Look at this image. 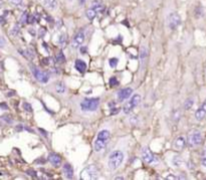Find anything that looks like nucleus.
Here are the masks:
<instances>
[{
	"label": "nucleus",
	"mask_w": 206,
	"mask_h": 180,
	"mask_svg": "<svg viewBox=\"0 0 206 180\" xmlns=\"http://www.w3.org/2000/svg\"><path fill=\"white\" fill-rule=\"evenodd\" d=\"M34 29H32V28H31V29H29V30H28V32L29 33H31V34H32V35H35V32H34Z\"/></svg>",
	"instance_id": "79ce46f5"
},
{
	"label": "nucleus",
	"mask_w": 206,
	"mask_h": 180,
	"mask_svg": "<svg viewBox=\"0 0 206 180\" xmlns=\"http://www.w3.org/2000/svg\"><path fill=\"white\" fill-rule=\"evenodd\" d=\"M85 32L83 30L78 31L77 34L75 35V37L72 38V48H78L80 45L84 43L85 41Z\"/></svg>",
	"instance_id": "9d476101"
},
{
	"label": "nucleus",
	"mask_w": 206,
	"mask_h": 180,
	"mask_svg": "<svg viewBox=\"0 0 206 180\" xmlns=\"http://www.w3.org/2000/svg\"><path fill=\"white\" fill-rule=\"evenodd\" d=\"M48 162L52 166L60 167L61 164V157L58 154H56V153H50V156H48Z\"/></svg>",
	"instance_id": "f8f14e48"
},
{
	"label": "nucleus",
	"mask_w": 206,
	"mask_h": 180,
	"mask_svg": "<svg viewBox=\"0 0 206 180\" xmlns=\"http://www.w3.org/2000/svg\"><path fill=\"white\" fill-rule=\"evenodd\" d=\"M6 44V40L4 39V37L0 36V47H4Z\"/></svg>",
	"instance_id": "f704fd0d"
},
{
	"label": "nucleus",
	"mask_w": 206,
	"mask_h": 180,
	"mask_svg": "<svg viewBox=\"0 0 206 180\" xmlns=\"http://www.w3.org/2000/svg\"><path fill=\"white\" fill-rule=\"evenodd\" d=\"M132 93H133V90L131 87H125V89H122L121 91H119L118 93V100L120 102H123L125 100L129 99L131 97Z\"/></svg>",
	"instance_id": "9b49d317"
},
{
	"label": "nucleus",
	"mask_w": 206,
	"mask_h": 180,
	"mask_svg": "<svg viewBox=\"0 0 206 180\" xmlns=\"http://www.w3.org/2000/svg\"><path fill=\"white\" fill-rule=\"evenodd\" d=\"M140 102H141V96H140V95H134V96L130 99V101L128 102V103L125 105L124 108H123L124 114L128 115V114L131 113V112L140 104Z\"/></svg>",
	"instance_id": "39448f33"
},
{
	"label": "nucleus",
	"mask_w": 206,
	"mask_h": 180,
	"mask_svg": "<svg viewBox=\"0 0 206 180\" xmlns=\"http://www.w3.org/2000/svg\"><path fill=\"white\" fill-rule=\"evenodd\" d=\"M55 91L56 93L58 94H63L65 92V84H62V82H58L57 85H56L55 87Z\"/></svg>",
	"instance_id": "5701e85b"
},
{
	"label": "nucleus",
	"mask_w": 206,
	"mask_h": 180,
	"mask_svg": "<svg viewBox=\"0 0 206 180\" xmlns=\"http://www.w3.org/2000/svg\"><path fill=\"white\" fill-rule=\"evenodd\" d=\"M202 165L206 167V147L202 150Z\"/></svg>",
	"instance_id": "473e14b6"
},
{
	"label": "nucleus",
	"mask_w": 206,
	"mask_h": 180,
	"mask_svg": "<svg viewBox=\"0 0 206 180\" xmlns=\"http://www.w3.org/2000/svg\"><path fill=\"white\" fill-rule=\"evenodd\" d=\"M42 5L45 7L48 10H56L58 7V2L57 0H42Z\"/></svg>",
	"instance_id": "ddd939ff"
},
{
	"label": "nucleus",
	"mask_w": 206,
	"mask_h": 180,
	"mask_svg": "<svg viewBox=\"0 0 206 180\" xmlns=\"http://www.w3.org/2000/svg\"><path fill=\"white\" fill-rule=\"evenodd\" d=\"M125 155L121 150H115L113 151L108 159V167L111 171H115L119 168L124 161Z\"/></svg>",
	"instance_id": "f257e3e1"
},
{
	"label": "nucleus",
	"mask_w": 206,
	"mask_h": 180,
	"mask_svg": "<svg viewBox=\"0 0 206 180\" xmlns=\"http://www.w3.org/2000/svg\"><path fill=\"white\" fill-rule=\"evenodd\" d=\"M27 20H28V15H27V13H26V12H24L22 15H21V17H20V22L22 24H24V23L27 22Z\"/></svg>",
	"instance_id": "7c9ffc66"
},
{
	"label": "nucleus",
	"mask_w": 206,
	"mask_h": 180,
	"mask_svg": "<svg viewBox=\"0 0 206 180\" xmlns=\"http://www.w3.org/2000/svg\"><path fill=\"white\" fill-rule=\"evenodd\" d=\"M65 41H67V35H65V34H60V38H58V43H60V45H65Z\"/></svg>",
	"instance_id": "cd10ccee"
},
{
	"label": "nucleus",
	"mask_w": 206,
	"mask_h": 180,
	"mask_svg": "<svg viewBox=\"0 0 206 180\" xmlns=\"http://www.w3.org/2000/svg\"><path fill=\"white\" fill-rule=\"evenodd\" d=\"M97 12H95V9H93L92 7H90L89 9H88L87 11H85V16H87V18L89 19V20H93V19H95V17L97 16Z\"/></svg>",
	"instance_id": "aec40b11"
},
{
	"label": "nucleus",
	"mask_w": 206,
	"mask_h": 180,
	"mask_svg": "<svg viewBox=\"0 0 206 180\" xmlns=\"http://www.w3.org/2000/svg\"><path fill=\"white\" fill-rule=\"evenodd\" d=\"M30 69H31V72H32L34 77H35L38 82H42V84H46V82H48V81H50V77H48L47 74L41 72L40 70L37 69L36 67H33V65H31Z\"/></svg>",
	"instance_id": "6e6552de"
},
{
	"label": "nucleus",
	"mask_w": 206,
	"mask_h": 180,
	"mask_svg": "<svg viewBox=\"0 0 206 180\" xmlns=\"http://www.w3.org/2000/svg\"><path fill=\"white\" fill-rule=\"evenodd\" d=\"M201 108H202V109H203V110H204V111L206 112V100H205V101H204V103H203V104H202V106H201Z\"/></svg>",
	"instance_id": "58836bf2"
},
{
	"label": "nucleus",
	"mask_w": 206,
	"mask_h": 180,
	"mask_svg": "<svg viewBox=\"0 0 206 180\" xmlns=\"http://www.w3.org/2000/svg\"><path fill=\"white\" fill-rule=\"evenodd\" d=\"M9 3H11L12 5L15 6H21L22 5V0H7Z\"/></svg>",
	"instance_id": "c756f323"
},
{
	"label": "nucleus",
	"mask_w": 206,
	"mask_h": 180,
	"mask_svg": "<svg viewBox=\"0 0 206 180\" xmlns=\"http://www.w3.org/2000/svg\"><path fill=\"white\" fill-rule=\"evenodd\" d=\"M2 4H3V2H2V0H0V7L2 6Z\"/></svg>",
	"instance_id": "a18cd8bd"
},
{
	"label": "nucleus",
	"mask_w": 206,
	"mask_h": 180,
	"mask_svg": "<svg viewBox=\"0 0 206 180\" xmlns=\"http://www.w3.org/2000/svg\"><path fill=\"white\" fill-rule=\"evenodd\" d=\"M75 67L78 72H80L83 74V72H85V70H87V64L82 60H77L75 62Z\"/></svg>",
	"instance_id": "f3484780"
},
{
	"label": "nucleus",
	"mask_w": 206,
	"mask_h": 180,
	"mask_svg": "<svg viewBox=\"0 0 206 180\" xmlns=\"http://www.w3.org/2000/svg\"><path fill=\"white\" fill-rule=\"evenodd\" d=\"M62 172H63V175L65 176V178L72 179L73 177V168L70 163H65V164L63 165Z\"/></svg>",
	"instance_id": "4468645a"
},
{
	"label": "nucleus",
	"mask_w": 206,
	"mask_h": 180,
	"mask_svg": "<svg viewBox=\"0 0 206 180\" xmlns=\"http://www.w3.org/2000/svg\"><path fill=\"white\" fill-rule=\"evenodd\" d=\"M147 57H148V50L145 47H142L141 50H140V62H141L142 65L146 62Z\"/></svg>",
	"instance_id": "a211bd4d"
},
{
	"label": "nucleus",
	"mask_w": 206,
	"mask_h": 180,
	"mask_svg": "<svg viewBox=\"0 0 206 180\" xmlns=\"http://www.w3.org/2000/svg\"><path fill=\"white\" fill-rule=\"evenodd\" d=\"M205 116H206V112L203 110L201 107L195 112V118H196V120H198V121L203 120V119L205 118Z\"/></svg>",
	"instance_id": "6ab92c4d"
},
{
	"label": "nucleus",
	"mask_w": 206,
	"mask_h": 180,
	"mask_svg": "<svg viewBox=\"0 0 206 180\" xmlns=\"http://www.w3.org/2000/svg\"><path fill=\"white\" fill-rule=\"evenodd\" d=\"M193 105H194V99L193 98L187 99L185 101V103H184V109H185V110H190L193 107Z\"/></svg>",
	"instance_id": "412c9836"
},
{
	"label": "nucleus",
	"mask_w": 206,
	"mask_h": 180,
	"mask_svg": "<svg viewBox=\"0 0 206 180\" xmlns=\"http://www.w3.org/2000/svg\"><path fill=\"white\" fill-rule=\"evenodd\" d=\"M67 1H68V2H72L73 0H67Z\"/></svg>",
	"instance_id": "49530a36"
},
{
	"label": "nucleus",
	"mask_w": 206,
	"mask_h": 180,
	"mask_svg": "<svg viewBox=\"0 0 206 180\" xmlns=\"http://www.w3.org/2000/svg\"><path fill=\"white\" fill-rule=\"evenodd\" d=\"M80 47V52H82V53H85V52H88L87 47Z\"/></svg>",
	"instance_id": "4c0bfd02"
},
{
	"label": "nucleus",
	"mask_w": 206,
	"mask_h": 180,
	"mask_svg": "<svg viewBox=\"0 0 206 180\" xmlns=\"http://www.w3.org/2000/svg\"><path fill=\"white\" fill-rule=\"evenodd\" d=\"M55 60H56V62H60V64H63V62H65V55H63L62 52L58 53V55H56Z\"/></svg>",
	"instance_id": "bb28decb"
},
{
	"label": "nucleus",
	"mask_w": 206,
	"mask_h": 180,
	"mask_svg": "<svg viewBox=\"0 0 206 180\" xmlns=\"http://www.w3.org/2000/svg\"><path fill=\"white\" fill-rule=\"evenodd\" d=\"M78 4H80V6H83V5H85V4L87 0H78Z\"/></svg>",
	"instance_id": "e433bc0d"
},
{
	"label": "nucleus",
	"mask_w": 206,
	"mask_h": 180,
	"mask_svg": "<svg viewBox=\"0 0 206 180\" xmlns=\"http://www.w3.org/2000/svg\"><path fill=\"white\" fill-rule=\"evenodd\" d=\"M118 62H119V60H118V58H116V57H112L109 60V64H110V65H111V67H116V65H118Z\"/></svg>",
	"instance_id": "c85d7f7f"
},
{
	"label": "nucleus",
	"mask_w": 206,
	"mask_h": 180,
	"mask_svg": "<svg viewBox=\"0 0 206 180\" xmlns=\"http://www.w3.org/2000/svg\"><path fill=\"white\" fill-rule=\"evenodd\" d=\"M142 158H143L144 161L146 163H148V164H153V163L158 162L157 157L150 151V149H149L148 147H144L143 149H142Z\"/></svg>",
	"instance_id": "1a4fd4ad"
},
{
	"label": "nucleus",
	"mask_w": 206,
	"mask_h": 180,
	"mask_svg": "<svg viewBox=\"0 0 206 180\" xmlns=\"http://www.w3.org/2000/svg\"><path fill=\"white\" fill-rule=\"evenodd\" d=\"M43 64L45 65H48V58H43Z\"/></svg>",
	"instance_id": "37998d69"
},
{
	"label": "nucleus",
	"mask_w": 206,
	"mask_h": 180,
	"mask_svg": "<svg viewBox=\"0 0 206 180\" xmlns=\"http://www.w3.org/2000/svg\"><path fill=\"white\" fill-rule=\"evenodd\" d=\"M179 118H180V112H179V111H175V113H174V120L178 121Z\"/></svg>",
	"instance_id": "c9c22d12"
},
{
	"label": "nucleus",
	"mask_w": 206,
	"mask_h": 180,
	"mask_svg": "<svg viewBox=\"0 0 206 180\" xmlns=\"http://www.w3.org/2000/svg\"><path fill=\"white\" fill-rule=\"evenodd\" d=\"M181 23V18L179 16L178 13L176 12H171L170 14L168 15L167 17V24H168V27L171 29V30H174L180 25Z\"/></svg>",
	"instance_id": "0eeeda50"
},
{
	"label": "nucleus",
	"mask_w": 206,
	"mask_h": 180,
	"mask_svg": "<svg viewBox=\"0 0 206 180\" xmlns=\"http://www.w3.org/2000/svg\"><path fill=\"white\" fill-rule=\"evenodd\" d=\"M118 84H119V82H118V80L116 79V77H111V79H110V86L111 87L117 86Z\"/></svg>",
	"instance_id": "72a5a7b5"
},
{
	"label": "nucleus",
	"mask_w": 206,
	"mask_h": 180,
	"mask_svg": "<svg viewBox=\"0 0 206 180\" xmlns=\"http://www.w3.org/2000/svg\"><path fill=\"white\" fill-rule=\"evenodd\" d=\"M202 142V134H201L199 131L194 130L192 131L189 136H188V143L191 147H197L199 146Z\"/></svg>",
	"instance_id": "423d86ee"
},
{
	"label": "nucleus",
	"mask_w": 206,
	"mask_h": 180,
	"mask_svg": "<svg viewBox=\"0 0 206 180\" xmlns=\"http://www.w3.org/2000/svg\"><path fill=\"white\" fill-rule=\"evenodd\" d=\"M100 99L98 98H87L80 103V109L84 112H95L99 108Z\"/></svg>",
	"instance_id": "7ed1b4c3"
},
{
	"label": "nucleus",
	"mask_w": 206,
	"mask_h": 180,
	"mask_svg": "<svg viewBox=\"0 0 206 180\" xmlns=\"http://www.w3.org/2000/svg\"><path fill=\"white\" fill-rule=\"evenodd\" d=\"M203 15H204V10H203V8L201 6H197L195 9V16L197 18H199V17H202Z\"/></svg>",
	"instance_id": "393cba45"
},
{
	"label": "nucleus",
	"mask_w": 206,
	"mask_h": 180,
	"mask_svg": "<svg viewBox=\"0 0 206 180\" xmlns=\"http://www.w3.org/2000/svg\"><path fill=\"white\" fill-rule=\"evenodd\" d=\"M173 164L175 165V166H177V167H180L181 165L183 164V160L181 159L180 157L176 156V157L173 158Z\"/></svg>",
	"instance_id": "a878e982"
},
{
	"label": "nucleus",
	"mask_w": 206,
	"mask_h": 180,
	"mask_svg": "<svg viewBox=\"0 0 206 180\" xmlns=\"http://www.w3.org/2000/svg\"><path fill=\"white\" fill-rule=\"evenodd\" d=\"M23 109L26 112H28V113H31V112H32V107H31V105L28 104V103H24L23 104Z\"/></svg>",
	"instance_id": "2f4dec72"
},
{
	"label": "nucleus",
	"mask_w": 206,
	"mask_h": 180,
	"mask_svg": "<svg viewBox=\"0 0 206 180\" xmlns=\"http://www.w3.org/2000/svg\"><path fill=\"white\" fill-rule=\"evenodd\" d=\"M186 145V141H185V138L182 137V136H179L175 139L174 141V147L176 148L177 150H182Z\"/></svg>",
	"instance_id": "2eb2a0df"
},
{
	"label": "nucleus",
	"mask_w": 206,
	"mask_h": 180,
	"mask_svg": "<svg viewBox=\"0 0 206 180\" xmlns=\"http://www.w3.org/2000/svg\"><path fill=\"white\" fill-rule=\"evenodd\" d=\"M19 30H20V25L18 23L14 24V26L11 28L10 30V35L11 36H16L19 33Z\"/></svg>",
	"instance_id": "4be33fe9"
},
{
	"label": "nucleus",
	"mask_w": 206,
	"mask_h": 180,
	"mask_svg": "<svg viewBox=\"0 0 206 180\" xmlns=\"http://www.w3.org/2000/svg\"><path fill=\"white\" fill-rule=\"evenodd\" d=\"M167 179H178V177L172 176V175H170V176H167Z\"/></svg>",
	"instance_id": "ea45409f"
},
{
	"label": "nucleus",
	"mask_w": 206,
	"mask_h": 180,
	"mask_svg": "<svg viewBox=\"0 0 206 180\" xmlns=\"http://www.w3.org/2000/svg\"><path fill=\"white\" fill-rule=\"evenodd\" d=\"M110 132L108 130H103L98 134L97 139H95L94 143V148L95 152H100L102 150H104L106 148L110 140Z\"/></svg>",
	"instance_id": "f03ea898"
},
{
	"label": "nucleus",
	"mask_w": 206,
	"mask_h": 180,
	"mask_svg": "<svg viewBox=\"0 0 206 180\" xmlns=\"http://www.w3.org/2000/svg\"><path fill=\"white\" fill-rule=\"evenodd\" d=\"M90 7H92L93 9H95L97 13H102V12L104 11V8H105L104 5H103V3L100 1V0H94Z\"/></svg>",
	"instance_id": "dca6fc26"
},
{
	"label": "nucleus",
	"mask_w": 206,
	"mask_h": 180,
	"mask_svg": "<svg viewBox=\"0 0 206 180\" xmlns=\"http://www.w3.org/2000/svg\"><path fill=\"white\" fill-rule=\"evenodd\" d=\"M23 53H24V55H25V57H27L29 58V60H33L34 57H35V55H34V52H33L32 48H27L25 52H23Z\"/></svg>",
	"instance_id": "b1692460"
},
{
	"label": "nucleus",
	"mask_w": 206,
	"mask_h": 180,
	"mask_svg": "<svg viewBox=\"0 0 206 180\" xmlns=\"http://www.w3.org/2000/svg\"><path fill=\"white\" fill-rule=\"evenodd\" d=\"M119 111H120V109H114V110H113V112H111V114H112V115H113V114H116Z\"/></svg>",
	"instance_id": "a19ab883"
},
{
	"label": "nucleus",
	"mask_w": 206,
	"mask_h": 180,
	"mask_svg": "<svg viewBox=\"0 0 206 180\" xmlns=\"http://www.w3.org/2000/svg\"><path fill=\"white\" fill-rule=\"evenodd\" d=\"M0 108H4V109H7V106H5L4 104H1L0 105Z\"/></svg>",
	"instance_id": "c03bdc74"
},
{
	"label": "nucleus",
	"mask_w": 206,
	"mask_h": 180,
	"mask_svg": "<svg viewBox=\"0 0 206 180\" xmlns=\"http://www.w3.org/2000/svg\"><path fill=\"white\" fill-rule=\"evenodd\" d=\"M99 177V170L95 165H90L85 167L80 173V178L82 179H97Z\"/></svg>",
	"instance_id": "20e7f679"
}]
</instances>
